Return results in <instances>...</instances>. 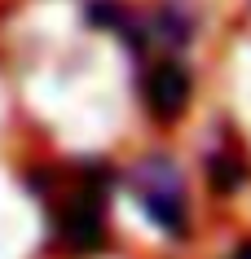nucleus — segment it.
<instances>
[{"instance_id":"f257e3e1","label":"nucleus","mask_w":251,"mask_h":259,"mask_svg":"<svg viewBox=\"0 0 251 259\" xmlns=\"http://www.w3.org/2000/svg\"><path fill=\"white\" fill-rule=\"evenodd\" d=\"M111 193L115 171L97 158H84L57 180L53 193V237L70 255H97L111 237Z\"/></svg>"},{"instance_id":"f03ea898","label":"nucleus","mask_w":251,"mask_h":259,"mask_svg":"<svg viewBox=\"0 0 251 259\" xmlns=\"http://www.w3.org/2000/svg\"><path fill=\"white\" fill-rule=\"evenodd\" d=\"M124 189L141 206V215L163 233L167 242H185L194 229V202H190V185H185L181 163L167 150H150L124 171Z\"/></svg>"},{"instance_id":"7ed1b4c3","label":"nucleus","mask_w":251,"mask_h":259,"mask_svg":"<svg viewBox=\"0 0 251 259\" xmlns=\"http://www.w3.org/2000/svg\"><path fill=\"white\" fill-rule=\"evenodd\" d=\"M137 97L159 127H172L194 101V70L185 62V53L146 57L137 75Z\"/></svg>"},{"instance_id":"20e7f679","label":"nucleus","mask_w":251,"mask_h":259,"mask_svg":"<svg viewBox=\"0 0 251 259\" xmlns=\"http://www.w3.org/2000/svg\"><path fill=\"white\" fill-rule=\"evenodd\" d=\"M207 180L216 193H238L247 180V154L238 145H207Z\"/></svg>"},{"instance_id":"39448f33","label":"nucleus","mask_w":251,"mask_h":259,"mask_svg":"<svg viewBox=\"0 0 251 259\" xmlns=\"http://www.w3.org/2000/svg\"><path fill=\"white\" fill-rule=\"evenodd\" d=\"M225 259H251V237H238V242L225 250Z\"/></svg>"}]
</instances>
